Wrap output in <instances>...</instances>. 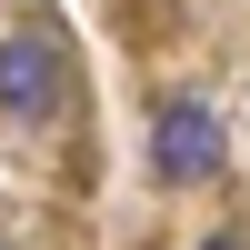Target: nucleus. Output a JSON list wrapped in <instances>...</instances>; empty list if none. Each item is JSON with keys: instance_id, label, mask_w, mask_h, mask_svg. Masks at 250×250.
<instances>
[{"instance_id": "f257e3e1", "label": "nucleus", "mask_w": 250, "mask_h": 250, "mask_svg": "<svg viewBox=\"0 0 250 250\" xmlns=\"http://www.w3.org/2000/svg\"><path fill=\"white\" fill-rule=\"evenodd\" d=\"M0 110L20 120V130H40V120L70 110V50H60L50 20H30V30H0Z\"/></svg>"}, {"instance_id": "f03ea898", "label": "nucleus", "mask_w": 250, "mask_h": 250, "mask_svg": "<svg viewBox=\"0 0 250 250\" xmlns=\"http://www.w3.org/2000/svg\"><path fill=\"white\" fill-rule=\"evenodd\" d=\"M220 160H230V140H220V110H210V100H160L150 170L170 180V190H200V180H220Z\"/></svg>"}, {"instance_id": "7ed1b4c3", "label": "nucleus", "mask_w": 250, "mask_h": 250, "mask_svg": "<svg viewBox=\"0 0 250 250\" xmlns=\"http://www.w3.org/2000/svg\"><path fill=\"white\" fill-rule=\"evenodd\" d=\"M200 250H250V240H230V230H220V240H200Z\"/></svg>"}]
</instances>
